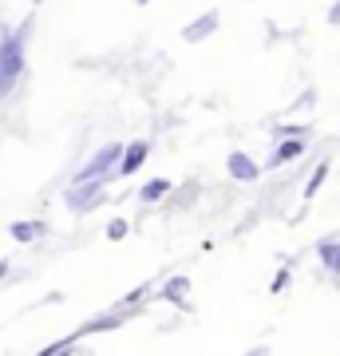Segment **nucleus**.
I'll use <instances>...</instances> for the list:
<instances>
[{
    "label": "nucleus",
    "mask_w": 340,
    "mask_h": 356,
    "mask_svg": "<svg viewBox=\"0 0 340 356\" xmlns=\"http://www.w3.org/2000/svg\"><path fill=\"white\" fill-rule=\"evenodd\" d=\"M170 194H175V182H170V178H151V182L139 186V202L154 206V202H163V198H170Z\"/></svg>",
    "instance_id": "11"
},
{
    "label": "nucleus",
    "mask_w": 340,
    "mask_h": 356,
    "mask_svg": "<svg viewBox=\"0 0 340 356\" xmlns=\"http://www.w3.org/2000/svg\"><path fill=\"white\" fill-rule=\"evenodd\" d=\"M28 36H32V16L20 20L16 28L0 32V103L16 91V83L24 79V64H28Z\"/></svg>",
    "instance_id": "1"
},
{
    "label": "nucleus",
    "mask_w": 340,
    "mask_h": 356,
    "mask_svg": "<svg viewBox=\"0 0 340 356\" xmlns=\"http://www.w3.org/2000/svg\"><path fill=\"white\" fill-rule=\"evenodd\" d=\"M76 344H79V332H67V337H60V341L44 344V356H63V353H72Z\"/></svg>",
    "instance_id": "14"
},
{
    "label": "nucleus",
    "mask_w": 340,
    "mask_h": 356,
    "mask_svg": "<svg viewBox=\"0 0 340 356\" xmlns=\"http://www.w3.org/2000/svg\"><path fill=\"white\" fill-rule=\"evenodd\" d=\"M151 159V139H131L123 143V154H119V166H115V178H131L139 175V166Z\"/></svg>",
    "instance_id": "4"
},
{
    "label": "nucleus",
    "mask_w": 340,
    "mask_h": 356,
    "mask_svg": "<svg viewBox=\"0 0 340 356\" xmlns=\"http://www.w3.org/2000/svg\"><path fill=\"white\" fill-rule=\"evenodd\" d=\"M328 178V159H321V163L313 166V175H309V182H305V202H313L316 194H321V186H325Z\"/></svg>",
    "instance_id": "13"
},
{
    "label": "nucleus",
    "mask_w": 340,
    "mask_h": 356,
    "mask_svg": "<svg viewBox=\"0 0 340 356\" xmlns=\"http://www.w3.org/2000/svg\"><path fill=\"white\" fill-rule=\"evenodd\" d=\"M147 297H151V285H139V289H131V293H127V297L119 301V305H123V309H139L143 301H147Z\"/></svg>",
    "instance_id": "16"
},
{
    "label": "nucleus",
    "mask_w": 340,
    "mask_h": 356,
    "mask_svg": "<svg viewBox=\"0 0 340 356\" xmlns=\"http://www.w3.org/2000/svg\"><path fill=\"white\" fill-rule=\"evenodd\" d=\"M131 313L135 309H123V305H115V309H107V313H99V317H91L88 325H79V341L83 337H95V332H115V329H123L127 321H131Z\"/></svg>",
    "instance_id": "5"
},
{
    "label": "nucleus",
    "mask_w": 340,
    "mask_h": 356,
    "mask_svg": "<svg viewBox=\"0 0 340 356\" xmlns=\"http://www.w3.org/2000/svg\"><path fill=\"white\" fill-rule=\"evenodd\" d=\"M8 273H13V261H8V257H0V281L8 277Z\"/></svg>",
    "instance_id": "20"
},
{
    "label": "nucleus",
    "mask_w": 340,
    "mask_h": 356,
    "mask_svg": "<svg viewBox=\"0 0 340 356\" xmlns=\"http://www.w3.org/2000/svg\"><path fill=\"white\" fill-rule=\"evenodd\" d=\"M281 135H309V123H281L277 139H281Z\"/></svg>",
    "instance_id": "18"
},
{
    "label": "nucleus",
    "mask_w": 340,
    "mask_h": 356,
    "mask_svg": "<svg viewBox=\"0 0 340 356\" xmlns=\"http://www.w3.org/2000/svg\"><path fill=\"white\" fill-rule=\"evenodd\" d=\"M305 147H309V135H281L277 147H273V154L265 159V170H277V166L293 163V159H301Z\"/></svg>",
    "instance_id": "6"
},
{
    "label": "nucleus",
    "mask_w": 340,
    "mask_h": 356,
    "mask_svg": "<svg viewBox=\"0 0 340 356\" xmlns=\"http://www.w3.org/2000/svg\"><path fill=\"white\" fill-rule=\"evenodd\" d=\"M163 301L190 313V277H186V273H175V277L163 281Z\"/></svg>",
    "instance_id": "9"
},
{
    "label": "nucleus",
    "mask_w": 340,
    "mask_h": 356,
    "mask_svg": "<svg viewBox=\"0 0 340 356\" xmlns=\"http://www.w3.org/2000/svg\"><path fill=\"white\" fill-rule=\"evenodd\" d=\"M127 234H131V222L127 218H111L107 222V242H123Z\"/></svg>",
    "instance_id": "15"
},
{
    "label": "nucleus",
    "mask_w": 340,
    "mask_h": 356,
    "mask_svg": "<svg viewBox=\"0 0 340 356\" xmlns=\"http://www.w3.org/2000/svg\"><path fill=\"white\" fill-rule=\"evenodd\" d=\"M44 234H48V226H44L40 218H24V222H13V226H8V238H13V242H20V245L40 242Z\"/></svg>",
    "instance_id": "10"
},
{
    "label": "nucleus",
    "mask_w": 340,
    "mask_h": 356,
    "mask_svg": "<svg viewBox=\"0 0 340 356\" xmlns=\"http://www.w3.org/2000/svg\"><path fill=\"white\" fill-rule=\"evenodd\" d=\"M107 182H111V178H83V182H72V186L63 191V206H67L72 214H91V210H99V202L107 198Z\"/></svg>",
    "instance_id": "2"
},
{
    "label": "nucleus",
    "mask_w": 340,
    "mask_h": 356,
    "mask_svg": "<svg viewBox=\"0 0 340 356\" xmlns=\"http://www.w3.org/2000/svg\"><path fill=\"white\" fill-rule=\"evenodd\" d=\"M218 24H222V13H218V8H206L202 16H194V20L182 28V40H186V44H202V40H210L218 32Z\"/></svg>",
    "instance_id": "7"
},
{
    "label": "nucleus",
    "mask_w": 340,
    "mask_h": 356,
    "mask_svg": "<svg viewBox=\"0 0 340 356\" xmlns=\"http://www.w3.org/2000/svg\"><path fill=\"white\" fill-rule=\"evenodd\" d=\"M119 154H123V143H107V147H99V151L91 154L88 163L72 175V182H83V178H115Z\"/></svg>",
    "instance_id": "3"
},
{
    "label": "nucleus",
    "mask_w": 340,
    "mask_h": 356,
    "mask_svg": "<svg viewBox=\"0 0 340 356\" xmlns=\"http://www.w3.org/2000/svg\"><path fill=\"white\" fill-rule=\"evenodd\" d=\"M226 175L234 178V182H257V178H261V163H257L253 154H245V151H229Z\"/></svg>",
    "instance_id": "8"
},
{
    "label": "nucleus",
    "mask_w": 340,
    "mask_h": 356,
    "mask_svg": "<svg viewBox=\"0 0 340 356\" xmlns=\"http://www.w3.org/2000/svg\"><path fill=\"white\" fill-rule=\"evenodd\" d=\"M135 4H151V0H135Z\"/></svg>",
    "instance_id": "21"
},
{
    "label": "nucleus",
    "mask_w": 340,
    "mask_h": 356,
    "mask_svg": "<svg viewBox=\"0 0 340 356\" xmlns=\"http://www.w3.org/2000/svg\"><path fill=\"white\" fill-rule=\"evenodd\" d=\"M316 257L328 273H340V238H321L316 242Z\"/></svg>",
    "instance_id": "12"
},
{
    "label": "nucleus",
    "mask_w": 340,
    "mask_h": 356,
    "mask_svg": "<svg viewBox=\"0 0 340 356\" xmlns=\"http://www.w3.org/2000/svg\"><path fill=\"white\" fill-rule=\"evenodd\" d=\"M328 24H340V0H332V8H328Z\"/></svg>",
    "instance_id": "19"
},
{
    "label": "nucleus",
    "mask_w": 340,
    "mask_h": 356,
    "mask_svg": "<svg viewBox=\"0 0 340 356\" xmlns=\"http://www.w3.org/2000/svg\"><path fill=\"white\" fill-rule=\"evenodd\" d=\"M289 281H293V266L285 261V266L277 269V277H273V285H269V289H273V293H285V289H289Z\"/></svg>",
    "instance_id": "17"
}]
</instances>
